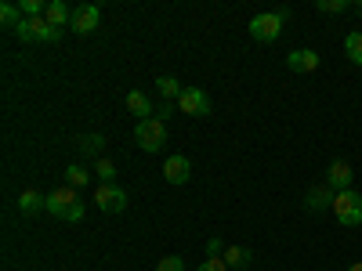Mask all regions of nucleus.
Masks as SVG:
<instances>
[{
  "label": "nucleus",
  "mask_w": 362,
  "mask_h": 271,
  "mask_svg": "<svg viewBox=\"0 0 362 271\" xmlns=\"http://www.w3.org/2000/svg\"><path fill=\"white\" fill-rule=\"evenodd\" d=\"M334 217H337L341 224H348V228H358V224H362V195H358L355 188L334 195Z\"/></svg>",
  "instance_id": "4"
},
{
  "label": "nucleus",
  "mask_w": 362,
  "mask_h": 271,
  "mask_svg": "<svg viewBox=\"0 0 362 271\" xmlns=\"http://www.w3.org/2000/svg\"><path fill=\"white\" fill-rule=\"evenodd\" d=\"M156 90H160V98H163V102H177L185 87H181L174 76H160V80H156Z\"/></svg>",
  "instance_id": "16"
},
{
  "label": "nucleus",
  "mask_w": 362,
  "mask_h": 271,
  "mask_svg": "<svg viewBox=\"0 0 362 271\" xmlns=\"http://www.w3.org/2000/svg\"><path fill=\"white\" fill-rule=\"evenodd\" d=\"M348 271H362V260H355V264H351V267H348Z\"/></svg>",
  "instance_id": "27"
},
{
  "label": "nucleus",
  "mask_w": 362,
  "mask_h": 271,
  "mask_svg": "<svg viewBox=\"0 0 362 271\" xmlns=\"http://www.w3.org/2000/svg\"><path fill=\"white\" fill-rule=\"evenodd\" d=\"M225 264L243 271V267L254 264V250H247V246H225Z\"/></svg>",
  "instance_id": "15"
},
{
  "label": "nucleus",
  "mask_w": 362,
  "mask_h": 271,
  "mask_svg": "<svg viewBox=\"0 0 362 271\" xmlns=\"http://www.w3.org/2000/svg\"><path fill=\"white\" fill-rule=\"evenodd\" d=\"M315 8L326 11V15H337V11H348V0H319Z\"/></svg>",
  "instance_id": "23"
},
{
  "label": "nucleus",
  "mask_w": 362,
  "mask_h": 271,
  "mask_svg": "<svg viewBox=\"0 0 362 271\" xmlns=\"http://www.w3.org/2000/svg\"><path fill=\"white\" fill-rule=\"evenodd\" d=\"M87 181H90V174L80 167V163H73V167H66V185L69 188H83L87 185Z\"/></svg>",
  "instance_id": "21"
},
{
  "label": "nucleus",
  "mask_w": 362,
  "mask_h": 271,
  "mask_svg": "<svg viewBox=\"0 0 362 271\" xmlns=\"http://www.w3.org/2000/svg\"><path fill=\"white\" fill-rule=\"evenodd\" d=\"M44 18H47L54 29H66V25L73 22V8H69V4H62V0H51L47 11H44Z\"/></svg>",
  "instance_id": "13"
},
{
  "label": "nucleus",
  "mask_w": 362,
  "mask_h": 271,
  "mask_svg": "<svg viewBox=\"0 0 362 271\" xmlns=\"http://www.w3.org/2000/svg\"><path fill=\"white\" fill-rule=\"evenodd\" d=\"M206 257H221V239H210V246H206Z\"/></svg>",
  "instance_id": "26"
},
{
  "label": "nucleus",
  "mask_w": 362,
  "mask_h": 271,
  "mask_svg": "<svg viewBox=\"0 0 362 271\" xmlns=\"http://www.w3.org/2000/svg\"><path fill=\"white\" fill-rule=\"evenodd\" d=\"M283 25H286V11H264V15H254V18H250V37H254L257 44H272V40H279Z\"/></svg>",
  "instance_id": "3"
},
{
  "label": "nucleus",
  "mask_w": 362,
  "mask_h": 271,
  "mask_svg": "<svg viewBox=\"0 0 362 271\" xmlns=\"http://www.w3.org/2000/svg\"><path fill=\"white\" fill-rule=\"evenodd\" d=\"M18 210L33 217V214H40V210H47V195H40L37 188H25V192L18 195Z\"/></svg>",
  "instance_id": "14"
},
{
  "label": "nucleus",
  "mask_w": 362,
  "mask_h": 271,
  "mask_svg": "<svg viewBox=\"0 0 362 271\" xmlns=\"http://www.w3.org/2000/svg\"><path fill=\"white\" fill-rule=\"evenodd\" d=\"M15 33H18L22 44H51V40L62 37V29H54L47 18H25Z\"/></svg>",
  "instance_id": "5"
},
{
  "label": "nucleus",
  "mask_w": 362,
  "mask_h": 271,
  "mask_svg": "<svg viewBox=\"0 0 362 271\" xmlns=\"http://www.w3.org/2000/svg\"><path fill=\"white\" fill-rule=\"evenodd\" d=\"M358 11H362V4H358Z\"/></svg>",
  "instance_id": "28"
},
{
  "label": "nucleus",
  "mask_w": 362,
  "mask_h": 271,
  "mask_svg": "<svg viewBox=\"0 0 362 271\" xmlns=\"http://www.w3.org/2000/svg\"><path fill=\"white\" fill-rule=\"evenodd\" d=\"M134 141L141 145V152H160L167 145V124L160 116H148V119H138L134 127Z\"/></svg>",
  "instance_id": "2"
},
{
  "label": "nucleus",
  "mask_w": 362,
  "mask_h": 271,
  "mask_svg": "<svg viewBox=\"0 0 362 271\" xmlns=\"http://www.w3.org/2000/svg\"><path fill=\"white\" fill-rule=\"evenodd\" d=\"M196 271H228V264H225V257H206Z\"/></svg>",
  "instance_id": "24"
},
{
  "label": "nucleus",
  "mask_w": 362,
  "mask_h": 271,
  "mask_svg": "<svg viewBox=\"0 0 362 271\" xmlns=\"http://www.w3.org/2000/svg\"><path fill=\"white\" fill-rule=\"evenodd\" d=\"M95 203L102 214H124L127 210V192L116 188V185H98L95 188Z\"/></svg>",
  "instance_id": "7"
},
{
  "label": "nucleus",
  "mask_w": 362,
  "mask_h": 271,
  "mask_svg": "<svg viewBox=\"0 0 362 271\" xmlns=\"http://www.w3.org/2000/svg\"><path fill=\"white\" fill-rule=\"evenodd\" d=\"M177 109L185 112V116H210V95L206 90H199V87H185L181 90V98H177Z\"/></svg>",
  "instance_id": "6"
},
{
  "label": "nucleus",
  "mask_w": 362,
  "mask_h": 271,
  "mask_svg": "<svg viewBox=\"0 0 362 271\" xmlns=\"http://www.w3.org/2000/svg\"><path fill=\"white\" fill-rule=\"evenodd\" d=\"M127 109H131L134 116H141V119L153 116V105H148V98L141 95V90H131V95H127Z\"/></svg>",
  "instance_id": "19"
},
{
  "label": "nucleus",
  "mask_w": 362,
  "mask_h": 271,
  "mask_svg": "<svg viewBox=\"0 0 362 271\" xmlns=\"http://www.w3.org/2000/svg\"><path fill=\"white\" fill-rule=\"evenodd\" d=\"M286 69H290V73H315V69H319V54L308 51V47L290 51V54H286Z\"/></svg>",
  "instance_id": "11"
},
{
  "label": "nucleus",
  "mask_w": 362,
  "mask_h": 271,
  "mask_svg": "<svg viewBox=\"0 0 362 271\" xmlns=\"http://www.w3.org/2000/svg\"><path fill=\"white\" fill-rule=\"evenodd\" d=\"M163 177H167V185H185V181L192 177V159L189 156H167Z\"/></svg>",
  "instance_id": "9"
},
{
  "label": "nucleus",
  "mask_w": 362,
  "mask_h": 271,
  "mask_svg": "<svg viewBox=\"0 0 362 271\" xmlns=\"http://www.w3.org/2000/svg\"><path fill=\"white\" fill-rule=\"evenodd\" d=\"M326 185L334 188V192H348V188H351V167H348L344 159L329 163V170H326Z\"/></svg>",
  "instance_id": "12"
},
{
  "label": "nucleus",
  "mask_w": 362,
  "mask_h": 271,
  "mask_svg": "<svg viewBox=\"0 0 362 271\" xmlns=\"http://www.w3.org/2000/svg\"><path fill=\"white\" fill-rule=\"evenodd\" d=\"M344 54H348V62L362 66V29H355V33L344 37Z\"/></svg>",
  "instance_id": "17"
},
{
  "label": "nucleus",
  "mask_w": 362,
  "mask_h": 271,
  "mask_svg": "<svg viewBox=\"0 0 362 271\" xmlns=\"http://www.w3.org/2000/svg\"><path fill=\"white\" fill-rule=\"evenodd\" d=\"M95 174L102 177V185H112V177H116V167H112V159H98Z\"/></svg>",
  "instance_id": "22"
},
{
  "label": "nucleus",
  "mask_w": 362,
  "mask_h": 271,
  "mask_svg": "<svg viewBox=\"0 0 362 271\" xmlns=\"http://www.w3.org/2000/svg\"><path fill=\"white\" fill-rule=\"evenodd\" d=\"M102 145H105V138H102V134H83V138L76 141L80 156H102Z\"/></svg>",
  "instance_id": "18"
},
{
  "label": "nucleus",
  "mask_w": 362,
  "mask_h": 271,
  "mask_svg": "<svg viewBox=\"0 0 362 271\" xmlns=\"http://www.w3.org/2000/svg\"><path fill=\"white\" fill-rule=\"evenodd\" d=\"M47 214L58 217V221H69V224L83 221V203H80L76 188H69V185L54 188V192L47 195Z\"/></svg>",
  "instance_id": "1"
},
{
  "label": "nucleus",
  "mask_w": 362,
  "mask_h": 271,
  "mask_svg": "<svg viewBox=\"0 0 362 271\" xmlns=\"http://www.w3.org/2000/svg\"><path fill=\"white\" fill-rule=\"evenodd\" d=\"M0 22H4V29H18L25 18H22V8L18 4H0Z\"/></svg>",
  "instance_id": "20"
},
{
  "label": "nucleus",
  "mask_w": 362,
  "mask_h": 271,
  "mask_svg": "<svg viewBox=\"0 0 362 271\" xmlns=\"http://www.w3.org/2000/svg\"><path fill=\"white\" fill-rule=\"evenodd\" d=\"M98 22H102V8L98 4H80V8H73L69 29L80 33V37H87V33H95V29H98Z\"/></svg>",
  "instance_id": "8"
},
{
  "label": "nucleus",
  "mask_w": 362,
  "mask_h": 271,
  "mask_svg": "<svg viewBox=\"0 0 362 271\" xmlns=\"http://www.w3.org/2000/svg\"><path fill=\"white\" fill-rule=\"evenodd\" d=\"M334 188L329 185H315V188H308V195H305V210L308 214H322V210H334Z\"/></svg>",
  "instance_id": "10"
},
{
  "label": "nucleus",
  "mask_w": 362,
  "mask_h": 271,
  "mask_svg": "<svg viewBox=\"0 0 362 271\" xmlns=\"http://www.w3.org/2000/svg\"><path fill=\"white\" fill-rule=\"evenodd\" d=\"M156 271H185V260H181V257H163L156 264Z\"/></svg>",
  "instance_id": "25"
}]
</instances>
